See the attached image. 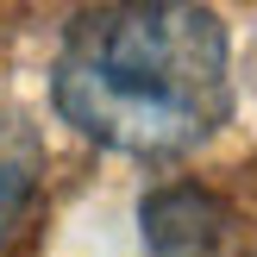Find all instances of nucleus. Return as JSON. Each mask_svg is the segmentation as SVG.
<instances>
[{"label": "nucleus", "mask_w": 257, "mask_h": 257, "mask_svg": "<svg viewBox=\"0 0 257 257\" xmlns=\"http://www.w3.org/2000/svg\"><path fill=\"white\" fill-rule=\"evenodd\" d=\"M57 113L100 151L182 157L232 113V44L201 0H107L63 32Z\"/></svg>", "instance_id": "f257e3e1"}, {"label": "nucleus", "mask_w": 257, "mask_h": 257, "mask_svg": "<svg viewBox=\"0 0 257 257\" xmlns=\"http://www.w3.org/2000/svg\"><path fill=\"white\" fill-rule=\"evenodd\" d=\"M145 257H257V245L238 207L182 182L145 201Z\"/></svg>", "instance_id": "f03ea898"}, {"label": "nucleus", "mask_w": 257, "mask_h": 257, "mask_svg": "<svg viewBox=\"0 0 257 257\" xmlns=\"http://www.w3.org/2000/svg\"><path fill=\"white\" fill-rule=\"evenodd\" d=\"M38 170H44L38 163V138L19 119L0 113V251L19 238V226L38 207Z\"/></svg>", "instance_id": "7ed1b4c3"}]
</instances>
